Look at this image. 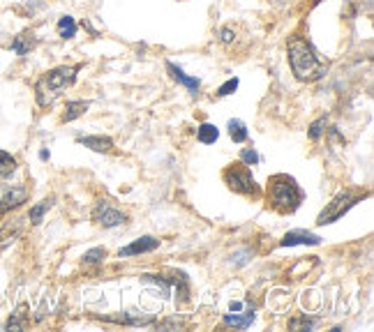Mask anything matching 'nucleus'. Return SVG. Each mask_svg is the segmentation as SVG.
<instances>
[{"mask_svg":"<svg viewBox=\"0 0 374 332\" xmlns=\"http://www.w3.org/2000/svg\"><path fill=\"white\" fill-rule=\"evenodd\" d=\"M79 143L95 150V153H111V150H114V141L109 137H81Z\"/></svg>","mask_w":374,"mask_h":332,"instance_id":"nucleus-12","label":"nucleus"},{"mask_svg":"<svg viewBox=\"0 0 374 332\" xmlns=\"http://www.w3.org/2000/svg\"><path fill=\"white\" fill-rule=\"evenodd\" d=\"M220 40L224 44H231V42H234V30H231V28H222L220 30Z\"/></svg>","mask_w":374,"mask_h":332,"instance_id":"nucleus-25","label":"nucleus"},{"mask_svg":"<svg viewBox=\"0 0 374 332\" xmlns=\"http://www.w3.org/2000/svg\"><path fill=\"white\" fill-rule=\"evenodd\" d=\"M241 160H243L245 166H254V164H259V155L254 153L252 148H245L243 153H241Z\"/></svg>","mask_w":374,"mask_h":332,"instance_id":"nucleus-24","label":"nucleus"},{"mask_svg":"<svg viewBox=\"0 0 374 332\" xmlns=\"http://www.w3.org/2000/svg\"><path fill=\"white\" fill-rule=\"evenodd\" d=\"M35 47H37V37L33 33H21L17 40L12 42L14 54H19V56H28Z\"/></svg>","mask_w":374,"mask_h":332,"instance_id":"nucleus-13","label":"nucleus"},{"mask_svg":"<svg viewBox=\"0 0 374 332\" xmlns=\"http://www.w3.org/2000/svg\"><path fill=\"white\" fill-rule=\"evenodd\" d=\"M160 247V240H155L153 236H144L139 240H134L132 245L123 247L121 252H118V256L121 259H125V256H137V254H146V252H155V249Z\"/></svg>","mask_w":374,"mask_h":332,"instance_id":"nucleus-8","label":"nucleus"},{"mask_svg":"<svg viewBox=\"0 0 374 332\" xmlns=\"http://www.w3.org/2000/svg\"><path fill=\"white\" fill-rule=\"evenodd\" d=\"M268 185H271L268 187V194H271V203L275 210H280V213H294V210L301 206L303 192H301V187L296 185L294 178L280 173V176H273Z\"/></svg>","mask_w":374,"mask_h":332,"instance_id":"nucleus-3","label":"nucleus"},{"mask_svg":"<svg viewBox=\"0 0 374 332\" xmlns=\"http://www.w3.org/2000/svg\"><path fill=\"white\" fill-rule=\"evenodd\" d=\"M28 190L24 185H3L0 187V215H7L17 210L21 203H26Z\"/></svg>","mask_w":374,"mask_h":332,"instance_id":"nucleus-7","label":"nucleus"},{"mask_svg":"<svg viewBox=\"0 0 374 332\" xmlns=\"http://www.w3.org/2000/svg\"><path fill=\"white\" fill-rule=\"evenodd\" d=\"M238 81L236 77L234 79H229L227 83H222V86L218 88V97H227V95H231V93H236V88H238Z\"/></svg>","mask_w":374,"mask_h":332,"instance_id":"nucleus-22","label":"nucleus"},{"mask_svg":"<svg viewBox=\"0 0 374 332\" xmlns=\"http://www.w3.org/2000/svg\"><path fill=\"white\" fill-rule=\"evenodd\" d=\"M58 35H61L63 40H72V37L77 35V21L72 17H61L58 19Z\"/></svg>","mask_w":374,"mask_h":332,"instance_id":"nucleus-17","label":"nucleus"},{"mask_svg":"<svg viewBox=\"0 0 374 332\" xmlns=\"http://www.w3.org/2000/svg\"><path fill=\"white\" fill-rule=\"evenodd\" d=\"M358 201H361V194H354V192H342V194H338L324 210H321V215L317 217V224H319V226L333 224L335 220H340V217L347 213L349 208H354Z\"/></svg>","mask_w":374,"mask_h":332,"instance_id":"nucleus-5","label":"nucleus"},{"mask_svg":"<svg viewBox=\"0 0 374 332\" xmlns=\"http://www.w3.org/2000/svg\"><path fill=\"white\" fill-rule=\"evenodd\" d=\"M326 125H328L326 118H319L317 123H312V125H310V139H312V141L321 139V134H324V127H326Z\"/></svg>","mask_w":374,"mask_h":332,"instance_id":"nucleus-23","label":"nucleus"},{"mask_svg":"<svg viewBox=\"0 0 374 332\" xmlns=\"http://www.w3.org/2000/svg\"><path fill=\"white\" fill-rule=\"evenodd\" d=\"M289 63H291V70L296 74V79L308 81V83L319 81L328 70V65L319 58L312 44L308 40H303V37H294V40L289 42Z\"/></svg>","mask_w":374,"mask_h":332,"instance_id":"nucleus-1","label":"nucleus"},{"mask_svg":"<svg viewBox=\"0 0 374 332\" xmlns=\"http://www.w3.org/2000/svg\"><path fill=\"white\" fill-rule=\"evenodd\" d=\"M224 183L229 185V190H234L236 194L243 196H259V185L257 180L252 178V173L245 169V164H231L229 169H224L222 173Z\"/></svg>","mask_w":374,"mask_h":332,"instance_id":"nucleus-4","label":"nucleus"},{"mask_svg":"<svg viewBox=\"0 0 374 332\" xmlns=\"http://www.w3.org/2000/svg\"><path fill=\"white\" fill-rule=\"evenodd\" d=\"M93 222H97L104 229H114V226H121L127 222L125 213H121L118 208L111 206V201H100L93 208Z\"/></svg>","mask_w":374,"mask_h":332,"instance_id":"nucleus-6","label":"nucleus"},{"mask_svg":"<svg viewBox=\"0 0 374 332\" xmlns=\"http://www.w3.org/2000/svg\"><path fill=\"white\" fill-rule=\"evenodd\" d=\"M104 259H107V249H102V247H95V249H91V252L84 254V263H88V266L102 263Z\"/></svg>","mask_w":374,"mask_h":332,"instance_id":"nucleus-21","label":"nucleus"},{"mask_svg":"<svg viewBox=\"0 0 374 332\" xmlns=\"http://www.w3.org/2000/svg\"><path fill=\"white\" fill-rule=\"evenodd\" d=\"M91 109V104L88 102H67L65 104V113H63V123H72V120H77L81 118L84 113Z\"/></svg>","mask_w":374,"mask_h":332,"instance_id":"nucleus-15","label":"nucleus"},{"mask_svg":"<svg viewBox=\"0 0 374 332\" xmlns=\"http://www.w3.org/2000/svg\"><path fill=\"white\" fill-rule=\"evenodd\" d=\"M229 137L236 143L248 141V127H245L243 120H229Z\"/></svg>","mask_w":374,"mask_h":332,"instance_id":"nucleus-18","label":"nucleus"},{"mask_svg":"<svg viewBox=\"0 0 374 332\" xmlns=\"http://www.w3.org/2000/svg\"><path fill=\"white\" fill-rule=\"evenodd\" d=\"M197 137H199L201 143H215V141H218V137H220V130L215 125H211V123H204L197 130Z\"/></svg>","mask_w":374,"mask_h":332,"instance_id":"nucleus-19","label":"nucleus"},{"mask_svg":"<svg viewBox=\"0 0 374 332\" xmlns=\"http://www.w3.org/2000/svg\"><path fill=\"white\" fill-rule=\"evenodd\" d=\"M167 72L171 74V79L178 81L181 86H185L187 90H192V93H197V88H199V79L197 77H187L181 67H176L174 63H167Z\"/></svg>","mask_w":374,"mask_h":332,"instance_id":"nucleus-11","label":"nucleus"},{"mask_svg":"<svg viewBox=\"0 0 374 332\" xmlns=\"http://www.w3.org/2000/svg\"><path fill=\"white\" fill-rule=\"evenodd\" d=\"M14 171H17V160H14L10 153L0 150V180H3V178H10Z\"/></svg>","mask_w":374,"mask_h":332,"instance_id":"nucleus-16","label":"nucleus"},{"mask_svg":"<svg viewBox=\"0 0 374 332\" xmlns=\"http://www.w3.org/2000/svg\"><path fill=\"white\" fill-rule=\"evenodd\" d=\"M252 321H254V307H248V312L245 314H227L224 316V323L231 328H250L252 326Z\"/></svg>","mask_w":374,"mask_h":332,"instance_id":"nucleus-14","label":"nucleus"},{"mask_svg":"<svg viewBox=\"0 0 374 332\" xmlns=\"http://www.w3.org/2000/svg\"><path fill=\"white\" fill-rule=\"evenodd\" d=\"M280 245H282V247H296V245H321V238H319V236H314V233H310V231L298 229V231H289L287 236H284V238L280 240Z\"/></svg>","mask_w":374,"mask_h":332,"instance_id":"nucleus-9","label":"nucleus"},{"mask_svg":"<svg viewBox=\"0 0 374 332\" xmlns=\"http://www.w3.org/2000/svg\"><path fill=\"white\" fill-rule=\"evenodd\" d=\"M51 206H54V199H44L42 203H37V206L31 210V215H28V217H31V222H33V224H40L42 217H44V213H47Z\"/></svg>","mask_w":374,"mask_h":332,"instance_id":"nucleus-20","label":"nucleus"},{"mask_svg":"<svg viewBox=\"0 0 374 332\" xmlns=\"http://www.w3.org/2000/svg\"><path fill=\"white\" fill-rule=\"evenodd\" d=\"M77 72H79V67L63 65V67H56V70L44 74V77L35 83L37 104H40V107H51L54 100L58 97V93L74 83V79H77Z\"/></svg>","mask_w":374,"mask_h":332,"instance_id":"nucleus-2","label":"nucleus"},{"mask_svg":"<svg viewBox=\"0 0 374 332\" xmlns=\"http://www.w3.org/2000/svg\"><path fill=\"white\" fill-rule=\"evenodd\" d=\"M21 229H24V220H12L7 222L3 229H0V249L12 245L14 240L21 236Z\"/></svg>","mask_w":374,"mask_h":332,"instance_id":"nucleus-10","label":"nucleus"}]
</instances>
